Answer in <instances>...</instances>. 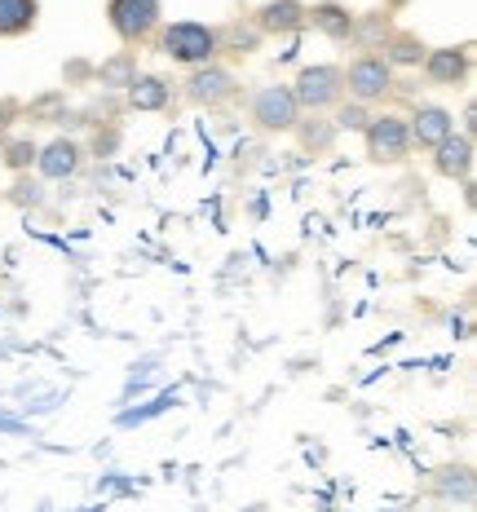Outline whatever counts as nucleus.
Returning a JSON list of instances; mask_svg holds the SVG:
<instances>
[{"label": "nucleus", "instance_id": "6ab92c4d", "mask_svg": "<svg viewBox=\"0 0 477 512\" xmlns=\"http://www.w3.org/2000/svg\"><path fill=\"white\" fill-rule=\"evenodd\" d=\"M438 477H442V482H438L442 495H460L464 504L473 499V473H469V468H442Z\"/></svg>", "mask_w": 477, "mask_h": 512}, {"label": "nucleus", "instance_id": "0eeeda50", "mask_svg": "<svg viewBox=\"0 0 477 512\" xmlns=\"http://www.w3.org/2000/svg\"><path fill=\"white\" fill-rule=\"evenodd\" d=\"M235 93H239V80L230 76L226 67H217V62H199V67H190L186 98L195 106H226Z\"/></svg>", "mask_w": 477, "mask_h": 512}, {"label": "nucleus", "instance_id": "412c9836", "mask_svg": "<svg viewBox=\"0 0 477 512\" xmlns=\"http://www.w3.org/2000/svg\"><path fill=\"white\" fill-rule=\"evenodd\" d=\"M367 120H371V115H367V106L363 102H345L341 106V115H336V128H349V133H363V128H367Z\"/></svg>", "mask_w": 477, "mask_h": 512}, {"label": "nucleus", "instance_id": "dca6fc26", "mask_svg": "<svg viewBox=\"0 0 477 512\" xmlns=\"http://www.w3.org/2000/svg\"><path fill=\"white\" fill-rule=\"evenodd\" d=\"M314 27L318 31H327V36H332V40H349V36H354V14H349V9L345 5H336V0H323V5H314Z\"/></svg>", "mask_w": 477, "mask_h": 512}, {"label": "nucleus", "instance_id": "ddd939ff", "mask_svg": "<svg viewBox=\"0 0 477 512\" xmlns=\"http://www.w3.org/2000/svg\"><path fill=\"white\" fill-rule=\"evenodd\" d=\"M424 76L433 84H460L469 76V49H429L424 53Z\"/></svg>", "mask_w": 477, "mask_h": 512}, {"label": "nucleus", "instance_id": "f8f14e48", "mask_svg": "<svg viewBox=\"0 0 477 512\" xmlns=\"http://www.w3.org/2000/svg\"><path fill=\"white\" fill-rule=\"evenodd\" d=\"M292 133H296V142H301V151L327 155L336 146V133H341V128H336L332 120H323V111H305V115H296Z\"/></svg>", "mask_w": 477, "mask_h": 512}, {"label": "nucleus", "instance_id": "4be33fe9", "mask_svg": "<svg viewBox=\"0 0 477 512\" xmlns=\"http://www.w3.org/2000/svg\"><path fill=\"white\" fill-rule=\"evenodd\" d=\"M14 199H18V204H40V186H18Z\"/></svg>", "mask_w": 477, "mask_h": 512}, {"label": "nucleus", "instance_id": "9d476101", "mask_svg": "<svg viewBox=\"0 0 477 512\" xmlns=\"http://www.w3.org/2000/svg\"><path fill=\"white\" fill-rule=\"evenodd\" d=\"M36 168H40V177H49V181L76 177L80 173V146L71 142V137H53V142H45L36 151Z\"/></svg>", "mask_w": 477, "mask_h": 512}, {"label": "nucleus", "instance_id": "20e7f679", "mask_svg": "<svg viewBox=\"0 0 477 512\" xmlns=\"http://www.w3.org/2000/svg\"><path fill=\"white\" fill-rule=\"evenodd\" d=\"M345 89L354 93V102H376L394 89V62L380 58V53H363V58L349 62L345 71Z\"/></svg>", "mask_w": 477, "mask_h": 512}, {"label": "nucleus", "instance_id": "aec40b11", "mask_svg": "<svg viewBox=\"0 0 477 512\" xmlns=\"http://www.w3.org/2000/svg\"><path fill=\"white\" fill-rule=\"evenodd\" d=\"M424 53H429V49H424L416 36H398L394 45H389L385 58H389V62H398V67H416V62H424Z\"/></svg>", "mask_w": 477, "mask_h": 512}, {"label": "nucleus", "instance_id": "2eb2a0df", "mask_svg": "<svg viewBox=\"0 0 477 512\" xmlns=\"http://www.w3.org/2000/svg\"><path fill=\"white\" fill-rule=\"evenodd\" d=\"M168 102H173L168 80H159V76H133L129 80V106L133 111H164Z\"/></svg>", "mask_w": 477, "mask_h": 512}, {"label": "nucleus", "instance_id": "f257e3e1", "mask_svg": "<svg viewBox=\"0 0 477 512\" xmlns=\"http://www.w3.org/2000/svg\"><path fill=\"white\" fill-rule=\"evenodd\" d=\"M159 53L182 67H199V62H212L221 53V40H217V27L208 23H195V18H182V23H168L164 36H159Z\"/></svg>", "mask_w": 477, "mask_h": 512}, {"label": "nucleus", "instance_id": "6e6552de", "mask_svg": "<svg viewBox=\"0 0 477 512\" xmlns=\"http://www.w3.org/2000/svg\"><path fill=\"white\" fill-rule=\"evenodd\" d=\"M305 18H310V9L301 0H265L252 14V23H257L261 36H292V31L305 27Z\"/></svg>", "mask_w": 477, "mask_h": 512}, {"label": "nucleus", "instance_id": "f03ea898", "mask_svg": "<svg viewBox=\"0 0 477 512\" xmlns=\"http://www.w3.org/2000/svg\"><path fill=\"white\" fill-rule=\"evenodd\" d=\"M296 93V106L301 111H327L345 98V71L332 67V62H318V67H305L292 84Z\"/></svg>", "mask_w": 477, "mask_h": 512}, {"label": "nucleus", "instance_id": "423d86ee", "mask_svg": "<svg viewBox=\"0 0 477 512\" xmlns=\"http://www.w3.org/2000/svg\"><path fill=\"white\" fill-rule=\"evenodd\" d=\"M363 137H367V155L376 164H402L411 151V133L402 115H376V120H367Z\"/></svg>", "mask_w": 477, "mask_h": 512}, {"label": "nucleus", "instance_id": "7ed1b4c3", "mask_svg": "<svg viewBox=\"0 0 477 512\" xmlns=\"http://www.w3.org/2000/svg\"><path fill=\"white\" fill-rule=\"evenodd\" d=\"M159 18H164L159 0H106V23L124 45H142L159 27Z\"/></svg>", "mask_w": 477, "mask_h": 512}, {"label": "nucleus", "instance_id": "a211bd4d", "mask_svg": "<svg viewBox=\"0 0 477 512\" xmlns=\"http://www.w3.org/2000/svg\"><path fill=\"white\" fill-rule=\"evenodd\" d=\"M36 151H40V146L31 142V137H14V142H5V151H0V155H5V168L27 173V168L36 164Z\"/></svg>", "mask_w": 477, "mask_h": 512}, {"label": "nucleus", "instance_id": "9b49d317", "mask_svg": "<svg viewBox=\"0 0 477 512\" xmlns=\"http://www.w3.org/2000/svg\"><path fill=\"white\" fill-rule=\"evenodd\" d=\"M455 128V115L447 111V106H420L416 111V120L407 124V133H411V146H420V151H433V146L442 142Z\"/></svg>", "mask_w": 477, "mask_h": 512}, {"label": "nucleus", "instance_id": "1a4fd4ad", "mask_svg": "<svg viewBox=\"0 0 477 512\" xmlns=\"http://www.w3.org/2000/svg\"><path fill=\"white\" fill-rule=\"evenodd\" d=\"M433 168L451 181H469V173H473V137L451 128V133L433 146Z\"/></svg>", "mask_w": 477, "mask_h": 512}, {"label": "nucleus", "instance_id": "39448f33", "mask_svg": "<svg viewBox=\"0 0 477 512\" xmlns=\"http://www.w3.org/2000/svg\"><path fill=\"white\" fill-rule=\"evenodd\" d=\"M296 115H301V106H296L292 84H270V89H261L252 98V124L261 133H292Z\"/></svg>", "mask_w": 477, "mask_h": 512}, {"label": "nucleus", "instance_id": "4468645a", "mask_svg": "<svg viewBox=\"0 0 477 512\" xmlns=\"http://www.w3.org/2000/svg\"><path fill=\"white\" fill-rule=\"evenodd\" d=\"M40 23V0H0V40H18Z\"/></svg>", "mask_w": 477, "mask_h": 512}, {"label": "nucleus", "instance_id": "f3484780", "mask_svg": "<svg viewBox=\"0 0 477 512\" xmlns=\"http://www.w3.org/2000/svg\"><path fill=\"white\" fill-rule=\"evenodd\" d=\"M133 76H137V58H133V53H115L111 62H102V84H106V89H129Z\"/></svg>", "mask_w": 477, "mask_h": 512}]
</instances>
